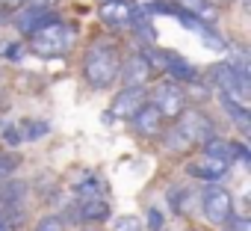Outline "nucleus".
<instances>
[{
  "instance_id": "f257e3e1",
  "label": "nucleus",
  "mask_w": 251,
  "mask_h": 231,
  "mask_svg": "<svg viewBox=\"0 0 251 231\" xmlns=\"http://www.w3.org/2000/svg\"><path fill=\"white\" fill-rule=\"evenodd\" d=\"M118 68H121V48L112 39L100 36V39H95L86 48V57H83V80H86L89 89H95V92L109 89L118 80Z\"/></svg>"
},
{
  "instance_id": "f03ea898",
  "label": "nucleus",
  "mask_w": 251,
  "mask_h": 231,
  "mask_svg": "<svg viewBox=\"0 0 251 231\" xmlns=\"http://www.w3.org/2000/svg\"><path fill=\"white\" fill-rule=\"evenodd\" d=\"M27 39H30V51H33L36 57H42V59H59V57H65V54L74 48L77 33H74L71 24H65L62 18H56V21L39 27V30H36L33 36H27Z\"/></svg>"
},
{
  "instance_id": "7ed1b4c3",
  "label": "nucleus",
  "mask_w": 251,
  "mask_h": 231,
  "mask_svg": "<svg viewBox=\"0 0 251 231\" xmlns=\"http://www.w3.org/2000/svg\"><path fill=\"white\" fill-rule=\"evenodd\" d=\"M207 83L222 95V101H230L239 110H248L251 107V83L242 74H236L227 62L210 65L207 68Z\"/></svg>"
},
{
  "instance_id": "20e7f679",
  "label": "nucleus",
  "mask_w": 251,
  "mask_h": 231,
  "mask_svg": "<svg viewBox=\"0 0 251 231\" xmlns=\"http://www.w3.org/2000/svg\"><path fill=\"white\" fill-rule=\"evenodd\" d=\"M175 131H177L189 145H207L210 140H216V125H213V119H210L207 113H201V110H192V107H186V110L177 116Z\"/></svg>"
},
{
  "instance_id": "39448f33",
  "label": "nucleus",
  "mask_w": 251,
  "mask_h": 231,
  "mask_svg": "<svg viewBox=\"0 0 251 231\" xmlns=\"http://www.w3.org/2000/svg\"><path fill=\"white\" fill-rule=\"evenodd\" d=\"M198 204L204 210V216L213 222V225H227L233 219V196L225 190V187H216V184H207L198 196Z\"/></svg>"
},
{
  "instance_id": "423d86ee",
  "label": "nucleus",
  "mask_w": 251,
  "mask_h": 231,
  "mask_svg": "<svg viewBox=\"0 0 251 231\" xmlns=\"http://www.w3.org/2000/svg\"><path fill=\"white\" fill-rule=\"evenodd\" d=\"M186 101H189V95H186V89L180 86V83H175V80H163V83H157V89L151 92V107L163 116V119H177V116L186 110Z\"/></svg>"
},
{
  "instance_id": "0eeeda50",
  "label": "nucleus",
  "mask_w": 251,
  "mask_h": 231,
  "mask_svg": "<svg viewBox=\"0 0 251 231\" xmlns=\"http://www.w3.org/2000/svg\"><path fill=\"white\" fill-rule=\"evenodd\" d=\"M151 77H154V68L142 54H130L127 59H121L118 80L124 83V89H145L151 83Z\"/></svg>"
},
{
  "instance_id": "6e6552de",
  "label": "nucleus",
  "mask_w": 251,
  "mask_h": 231,
  "mask_svg": "<svg viewBox=\"0 0 251 231\" xmlns=\"http://www.w3.org/2000/svg\"><path fill=\"white\" fill-rule=\"evenodd\" d=\"M148 104L145 89H121L112 101H109V113L106 119H121V122H130L133 116Z\"/></svg>"
},
{
  "instance_id": "1a4fd4ad",
  "label": "nucleus",
  "mask_w": 251,
  "mask_h": 231,
  "mask_svg": "<svg viewBox=\"0 0 251 231\" xmlns=\"http://www.w3.org/2000/svg\"><path fill=\"white\" fill-rule=\"evenodd\" d=\"M48 134H50L48 122H18V125H6L3 128V143L9 148H18L24 143H36V140H42Z\"/></svg>"
},
{
  "instance_id": "9d476101",
  "label": "nucleus",
  "mask_w": 251,
  "mask_h": 231,
  "mask_svg": "<svg viewBox=\"0 0 251 231\" xmlns=\"http://www.w3.org/2000/svg\"><path fill=\"white\" fill-rule=\"evenodd\" d=\"M204 151V157H210V160H216V163H225V166H230L233 160H248V148L242 145V143H233V140H210L207 145H201Z\"/></svg>"
},
{
  "instance_id": "9b49d317",
  "label": "nucleus",
  "mask_w": 251,
  "mask_h": 231,
  "mask_svg": "<svg viewBox=\"0 0 251 231\" xmlns=\"http://www.w3.org/2000/svg\"><path fill=\"white\" fill-rule=\"evenodd\" d=\"M133 9H136V3H130V0H103L100 9H98V15L109 27H130Z\"/></svg>"
},
{
  "instance_id": "f8f14e48",
  "label": "nucleus",
  "mask_w": 251,
  "mask_h": 231,
  "mask_svg": "<svg viewBox=\"0 0 251 231\" xmlns=\"http://www.w3.org/2000/svg\"><path fill=\"white\" fill-rule=\"evenodd\" d=\"M227 169H230V166L216 163V160H210V157H204V154H198V157H192V160L186 163V175H192V178H198V181H204V184H219V181L227 175Z\"/></svg>"
},
{
  "instance_id": "ddd939ff",
  "label": "nucleus",
  "mask_w": 251,
  "mask_h": 231,
  "mask_svg": "<svg viewBox=\"0 0 251 231\" xmlns=\"http://www.w3.org/2000/svg\"><path fill=\"white\" fill-rule=\"evenodd\" d=\"M56 21V12H45V9H30V6H21L15 15H12V24L24 33V36H33L39 27Z\"/></svg>"
},
{
  "instance_id": "4468645a",
  "label": "nucleus",
  "mask_w": 251,
  "mask_h": 231,
  "mask_svg": "<svg viewBox=\"0 0 251 231\" xmlns=\"http://www.w3.org/2000/svg\"><path fill=\"white\" fill-rule=\"evenodd\" d=\"M133 131L139 134V137H148V140H154V137H160L163 134V116L151 107V104H145L136 116H133Z\"/></svg>"
},
{
  "instance_id": "2eb2a0df",
  "label": "nucleus",
  "mask_w": 251,
  "mask_h": 231,
  "mask_svg": "<svg viewBox=\"0 0 251 231\" xmlns=\"http://www.w3.org/2000/svg\"><path fill=\"white\" fill-rule=\"evenodd\" d=\"M175 6H177L180 12H186V15L204 21V24H213V21H219V15H222L213 0H177Z\"/></svg>"
},
{
  "instance_id": "dca6fc26",
  "label": "nucleus",
  "mask_w": 251,
  "mask_h": 231,
  "mask_svg": "<svg viewBox=\"0 0 251 231\" xmlns=\"http://www.w3.org/2000/svg\"><path fill=\"white\" fill-rule=\"evenodd\" d=\"M112 231H145V225L136 213H121L112 219Z\"/></svg>"
},
{
  "instance_id": "f3484780",
  "label": "nucleus",
  "mask_w": 251,
  "mask_h": 231,
  "mask_svg": "<svg viewBox=\"0 0 251 231\" xmlns=\"http://www.w3.org/2000/svg\"><path fill=\"white\" fill-rule=\"evenodd\" d=\"M195 193H189L186 187H169V204L177 210V213H186V202L192 199Z\"/></svg>"
},
{
  "instance_id": "a211bd4d",
  "label": "nucleus",
  "mask_w": 251,
  "mask_h": 231,
  "mask_svg": "<svg viewBox=\"0 0 251 231\" xmlns=\"http://www.w3.org/2000/svg\"><path fill=\"white\" fill-rule=\"evenodd\" d=\"M18 154H0V187H3L6 181L15 178V169H18Z\"/></svg>"
},
{
  "instance_id": "6ab92c4d",
  "label": "nucleus",
  "mask_w": 251,
  "mask_h": 231,
  "mask_svg": "<svg viewBox=\"0 0 251 231\" xmlns=\"http://www.w3.org/2000/svg\"><path fill=\"white\" fill-rule=\"evenodd\" d=\"M222 107H225V113L230 116V119L236 122V128H239L242 134H248V131H251V125H248V110H239V107H233L230 101H222Z\"/></svg>"
},
{
  "instance_id": "aec40b11",
  "label": "nucleus",
  "mask_w": 251,
  "mask_h": 231,
  "mask_svg": "<svg viewBox=\"0 0 251 231\" xmlns=\"http://www.w3.org/2000/svg\"><path fill=\"white\" fill-rule=\"evenodd\" d=\"M145 231H166V216L160 207H148V219L142 222Z\"/></svg>"
},
{
  "instance_id": "412c9836",
  "label": "nucleus",
  "mask_w": 251,
  "mask_h": 231,
  "mask_svg": "<svg viewBox=\"0 0 251 231\" xmlns=\"http://www.w3.org/2000/svg\"><path fill=\"white\" fill-rule=\"evenodd\" d=\"M166 148L177 154V151H186V148H192V145H189V143H186V140H183V137L175 131V128H172V131L166 134Z\"/></svg>"
},
{
  "instance_id": "4be33fe9",
  "label": "nucleus",
  "mask_w": 251,
  "mask_h": 231,
  "mask_svg": "<svg viewBox=\"0 0 251 231\" xmlns=\"http://www.w3.org/2000/svg\"><path fill=\"white\" fill-rule=\"evenodd\" d=\"M36 231H65V222H62V216H45V219H39Z\"/></svg>"
},
{
  "instance_id": "5701e85b",
  "label": "nucleus",
  "mask_w": 251,
  "mask_h": 231,
  "mask_svg": "<svg viewBox=\"0 0 251 231\" xmlns=\"http://www.w3.org/2000/svg\"><path fill=\"white\" fill-rule=\"evenodd\" d=\"M59 3H62V0H24V6H30V9H45V12H56Z\"/></svg>"
},
{
  "instance_id": "b1692460",
  "label": "nucleus",
  "mask_w": 251,
  "mask_h": 231,
  "mask_svg": "<svg viewBox=\"0 0 251 231\" xmlns=\"http://www.w3.org/2000/svg\"><path fill=\"white\" fill-rule=\"evenodd\" d=\"M24 6V0H0V18L3 15H15Z\"/></svg>"
},
{
  "instance_id": "393cba45",
  "label": "nucleus",
  "mask_w": 251,
  "mask_h": 231,
  "mask_svg": "<svg viewBox=\"0 0 251 231\" xmlns=\"http://www.w3.org/2000/svg\"><path fill=\"white\" fill-rule=\"evenodd\" d=\"M227 231H251V219H245V216H233V219L227 222Z\"/></svg>"
},
{
  "instance_id": "a878e982",
  "label": "nucleus",
  "mask_w": 251,
  "mask_h": 231,
  "mask_svg": "<svg viewBox=\"0 0 251 231\" xmlns=\"http://www.w3.org/2000/svg\"><path fill=\"white\" fill-rule=\"evenodd\" d=\"M21 51H24V48H21V45H15V42L3 45V57H6V59H21V57H24Z\"/></svg>"
},
{
  "instance_id": "bb28decb",
  "label": "nucleus",
  "mask_w": 251,
  "mask_h": 231,
  "mask_svg": "<svg viewBox=\"0 0 251 231\" xmlns=\"http://www.w3.org/2000/svg\"><path fill=\"white\" fill-rule=\"evenodd\" d=\"M239 3H242V6H248V3H251V0H239Z\"/></svg>"
},
{
  "instance_id": "cd10ccee",
  "label": "nucleus",
  "mask_w": 251,
  "mask_h": 231,
  "mask_svg": "<svg viewBox=\"0 0 251 231\" xmlns=\"http://www.w3.org/2000/svg\"><path fill=\"white\" fill-rule=\"evenodd\" d=\"M83 231H100V228H83Z\"/></svg>"
},
{
  "instance_id": "c85d7f7f",
  "label": "nucleus",
  "mask_w": 251,
  "mask_h": 231,
  "mask_svg": "<svg viewBox=\"0 0 251 231\" xmlns=\"http://www.w3.org/2000/svg\"><path fill=\"white\" fill-rule=\"evenodd\" d=\"M0 231H3V225H0Z\"/></svg>"
}]
</instances>
